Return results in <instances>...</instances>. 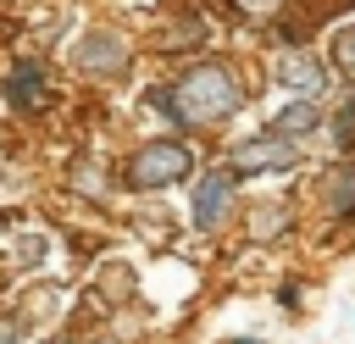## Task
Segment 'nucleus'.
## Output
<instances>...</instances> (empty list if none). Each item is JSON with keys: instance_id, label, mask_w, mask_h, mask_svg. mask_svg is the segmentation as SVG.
Returning a JSON list of instances; mask_svg holds the SVG:
<instances>
[{"instance_id": "obj_14", "label": "nucleus", "mask_w": 355, "mask_h": 344, "mask_svg": "<svg viewBox=\"0 0 355 344\" xmlns=\"http://www.w3.org/2000/svg\"><path fill=\"white\" fill-rule=\"evenodd\" d=\"M50 344H78V338H67V333H61V338H50Z\"/></svg>"}, {"instance_id": "obj_8", "label": "nucleus", "mask_w": 355, "mask_h": 344, "mask_svg": "<svg viewBox=\"0 0 355 344\" xmlns=\"http://www.w3.org/2000/svg\"><path fill=\"white\" fill-rule=\"evenodd\" d=\"M44 67H33V61H22L11 78H6V94H11V105H22V111H33L39 100H44Z\"/></svg>"}, {"instance_id": "obj_6", "label": "nucleus", "mask_w": 355, "mask_h": 344, "mask_svg": "<svg viewBox=\"0 0 355 344\" xmlns=\"http://www.w3.org/2000/svg\"><path fill=\"white\" fill-rule=\"evenodd\" d=\"M122 61H128L122 33H111V28H89V33L78 39V67H89V72H116Z\"/></svg>"}, {"instance_id": "obj_11", "label": "nucleus", "mask_w": 355, "mask_h": 344, "mask_svg": "<svg viewBox=\"0 0 355 344\" xmlns=\"http://www.w3.org/2000/svg\"><path fill=\"white\" fill-rule=\"evenodd\" d=\"M0 344H22V322H0Z\"/></svg>"}, {"instance_id": "obj_13", "label": "nucleus", "mask_w": 355, "mask_h": 344, "mask_svg": "<svg viewBox=\"0 0 355 344\" xmlns=\"http://www.w3.org/2000/svg\"><path fill=\"white\" fill-rule=\"evenodd\" d=\"M222 344H255V338H222Z\"/></svg>"}, {"instance_id": "obj_12", "label": "nucleus", "mask_w": 355, "mask_h": 344, "mask_svg": "<svg viewBox=\"0 0 355 344\" xmlns=\"http://www.w3.org/2000/svg\"><path fill=\"white\" fill-rule=\"evenodd\" d=\"M244 6H250V11H272V0H244Z\"/></svg>"}, {"instance_id": "obj_1", "label": "nucleus", "mask_w": 355, "mask_h": 344, "mask_svg": "<svg viewBox=\"0 0 355 344\" xmlns=\"http://www.w3.org/2000/svg\"><path fill=\"white\" fill-rule=\"evenodd\" d=\"M155 105H161L172 122L194 128V122H222V117H233V111L244 105V89H239L233 67L200 61V67H189V72L172 83V94H155Z\"/></svg>"}, {"instance_id": "obj_4", "label": "nucleus", "mask_w": 355, "mask_h": 344, "mask_svg": "<svg viewBox=\"0 0 355 344\" xmlns=\"http://www.w3.org/2000/svg\"><path fill=\"white\" fill-rule=\"evenodd\" d=\"M272 78H277L283 89H294L300 100H311V105L327 94V67H322L311 50H283V55L272 61Z\"/></svg>"}, {"instance_id": "obj_9", "label": "nucleus", "mask_w": 355, "mask_h": 344, "mask_svg": "<svg viewBox=\"0 0 355 344\" xmlns=\"http://www.w3.org/2000/svg\"><path fill=\"white\" fill-rule=\"evenodd\" d=\"M327 205H333V211H349V205H355V172H333V183H327Z\"/></svg>"}, {"instance_id": "obj_5", "label": "nucleus", "mask_w": 355, "mask_h": 344, "mask_svg": "<svg viewBox=\"0 0 355 344\" xmlns=\"http://www.w3.org/2000/svg\"><path fill=\"white\" fill-rule=\"evenodd\" d=\"M227 205H233V172L216 166V172L200 178V189H194V227H222Z\"/></svg>"}, {"instance_id": "obj_10", "label": "nucleus", "mask_w": 355, "mask_h": 344, "mask_svg": "<svg viewBox=\"0 0 355 344\" xmlns=\"http://www.w3.org/2000/svg\"><path fill=\"white\" fill-rule=\"evenodd\" d=\"M333 55H338L344 72H355V28H338L333 33Z\"/></svg>"}, {"instance_id": "obj_3", "label": "nucleus", "mask_w": 355, "mask_h": 344, "mask_svg": "<svg viewBox=\"0 0 355 344\" xmlns=\"http://www.w3.org/2000/svg\"><path fill=\"white\" fill-rule=\"evenodd\" d=\"M300 161V144L294 139H277V133H255V139H239L227 150V172L244 178V172H283Z\"/></svg>"}, {"instance_id": "obj_2", "label": "nucleus", "mask_w": 355, "mask_h": 344, "mask_svg": "<svg viewBox=\"0 0 355 344\" xmlns=\"http://www.w3.org/2000/svg\"><path fill=\"white\" fill-rule=\"evenodd\" d=\"M133 189H166L178 178H194V150L178 144V139H150L128 155V172H122Z\"/></svg>"}, {"instance_id": "obj_7", "label": "nucleus", "mask_w": 355, "mask_h": 344, "mask_svg": "<svg viewBox=\"0 0 355 344\" xmlns=\"http://www.w3.org/2000/svg\"><path fill=\"white\" fill-rule=\"evenodd\" d=\"M316 128H322V111H316L311 100H294V105H283V111L272 117V128H266V133H277V139H294V144H300V139H305V133H316Z\"/></svg>"}]
</instances>
